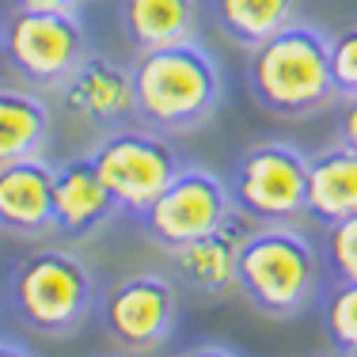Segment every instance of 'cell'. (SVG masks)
Here are the masks:
<instances>
[{
  "label": "cell",
  "instance_id": "obj_16",
  "mask_svg": "<svg viewBox=\"0 0 357 357\" xmlns=\"http://www.w3.org/2000/svg\"><path fill=\"white\" fill-rule=\"evenodd\" d=\"M50 103L35 91L0 88V164L38 156L50 141Z\"/></svg>",
  "mask_w": 357,
  "mask_h": 357
},
{
  "label": "cell",
  "instance_id": "obj_3",
  "mask_svg": "<svg viewBox=\"0 0 357 357\" xmlns=\"http://www.w3.org/2000/svg\"><path fill=\"white\" fill-rule=\"evenodd\" d=\"M323 262L316 243L293 225H255L240 243L236 289L259 316L296 319L319 293Z\"/></svg>",
  "mask_w": 357,
  "mask_h": 357
},
{
  "label": "cell",
  "instance_id": "obj_12",
  "mask_svg": "<svg viewBox=\"0 0 357 357\" xmlns=\"http://www.w3.org/2000/svg\"><path fill=\"white\" fill-rule=\"evenodd\" d=\"M0 228L27 240L54 232V167L42 152L0 164Z\"/></svg>",
  "mask_w": 357,
  "mask_h": 357
},
{
  "label": "cell",
  "instance_id": "obj_1",
  "mask_svg": "<svg viewBox=\"0 0 357 357\" xmlns=\"http://www.w3.org/2000/svg\"><path fill=\"white\" fill-rule=\"evenodd\" d=\"M133 114L156 133H190L217 114L225 99V73L202 42L141 50L130 65Z\"/></svg>",
  "mask_w": 357,
  "mask_h": 357
},
{
  "label": "cell",
  "instance_id": "obj_7",
  "mask_svg": "<svg viewBox=\"0 0 357 357\" xmlns=\"http://www.w3.org/2000/svg\"><path fill=\"white\" fill-rule=\"evenodd\" d=\"M91 164H96L99 178L107 183L110 198H114L118 213L137 220L149 202L167 186L183 160L175 156V149L164 141V133L156 130H137V126H118V130L99 133V141L91 144Z\"/></svg>",
  "mask_w": 357,
  "mask_h": 357
},
{
  "label": "cell",
  "instance_id": "obj_2",
  "mask_svg": "<svg viewBox=\"0 0 357 357\" xmlns=\"http://www.w3.org/2000/svg\"><path fill=\"white\" fill-rule=\"evenodd\" d=\"M251 99L274 118H312L338 99L331 80V35L316 23L289 20L282 31L251 46Z\"/></svg>",
  "mask_w": 357,
  "mask_h": 357
},
{
  "label": "cell",
  "instance_id": "obj_20",
  "mask_svg": "<svg viewBox=\"0 0 357 357\" xmlns=\"http://www.w3.org/2000/svg\"><path fill=\"white\" fill-rule=\"evenodd\" d=\"M331 80L338 99L357 96V27H342L331 38Z\"/></svg>",
  "mask_w": 357,
  "mask_h": 357
},
{
  "label": "cell",
  "instance_id": "obj_22",
  "mask_svg": "<svg viewBox=\"0 0 357 357\" xmlns=\"http://www.w3.org/2000/svg\"><path fill=\"white\" fill-rule=\"evenodd\" d=\"M12 8H23V12H76L80 0H12Z\"/></svg>",
  "mask_w": 357,
  "mask_h": 357
},
{
  "label": "cell",
  "instance_id": "obj_6",
  "mask_svg": "<svg viewBox=\"0 0 357 357\" xmlns=\"http://www.w3.org/2000/svg\"><path fill=\"white\" fill-rule=\"evenodd\" d=\"M0 50L8 69L27 88L57 91L69 73L88 57V31L76 12H23L12 8L0 27Z\"/></svg>",
  "mask_w": 357,
  "mask_h": 357
},
{
  "label": "cell",
  "instance_id": "obj_19",
  "mask_svg": "<svg viewBox=\"0 0 357 357\" xmlns=\"http://www.w3.org/2000/svg\"><path fill=\"white\" fill-rule=\"evenodd\" d=\"M323 259L338 282H357V209L327 225L323 236Z\"/></svg>",
  "mask_w": 357,
  "mask_h": 357
},
{
  "label": "cell",
  "instance_id": "obj_10",
  "mask_svg": "<svg viewBox=\"0 0 357 357\" xmlns=\"http://www.w3.org/2000/svg\"><path fill=\"white\" fill-rule=\"evenodd\" d=\"M61 96V107L69 110L73 118L88 122L91 130L107 133L126 126L133 114V76L130 65H118L110 57L88 54L80 65L69 73V80L57 88Z\"/></svg>",
  "mask_w": 357,
  "mask_h": 357
},
{
  "label": "cell",
  "instance_id": "obj_18",
  "mask_svg": "<svg viewBox=\"0 0 357 357\" xmlns=\"http://www.w3.org/2000/svg\"><path fill=\"white\" fill-rule=\"evenodd\" d=\"M323 335L335 354H357V282H338L323 301Z\"/></svg>",
  "mask_w": 357,
  "mask_h": 357
},
{
  "label": "cell",
  "instance_id": "obj_11",
  "mask_svg": "<svg viewBox=\"0 0 357 357\" xmlns=\"http://www.w3.org/2000/svg\"><path fill=\"white\" fill-rule=\"evenodd\" d=\"M251 232V220L243 213H228L213 232L198 236V240L183 243V248L167 251L172 255V270L186 289L202 296H225L236 285V259H240V243Z\"/></svg>",
  "mask_w": 357,
  "mask_h": 357
},
{
  "label": "cell",
  "instance_id": "obj_17",
  "mask_svg": "<svg viewBox=\"0 0 357 357\" xmlns=\"http://www.w3.org/2000/svg\"><path fill=\"white\" fill-rule=\"evenodd\" d=\"M209 15L228 42L251 50L296 20V0H209Z\"/></svg>",
  "mask_w": 357,
  "mask_h": 357
},
{
  "label": "cell",
  "instance_id": "obj_15",
  "mask_svg": "<svg viewBox=\"0 0 357 357\" xmlns=\"http://www.w3.org/2000/svg\"><path fill=\"white\" fill-rule=\"evenodd\" d=\"M118 27L133 54L194 38L198 0H118Z\"/></svg>",
  "mask_w": 357,
  "mask_h": 357
},
{
  "label": "cell",
  "instance_id": "obj_13",
  "mask_svg": "<svg viewBox=\"0 0 357 357\" xmlns=\"http://www.w3.org/2000/svg\"><path fill=\"white\" fill-rule=\"evenodd\" d=\"M114 213L118 206L88 152L54 167V232L84 240V236L99 232Z\"/></svg>",
  "mask_w": 357,
  "mask_h": 357
},
{
  "label": "cell",
  "instance_id": "obj_5",
  "mask_svg": "<svg viewBox=\"0 0 357 357\" xmlns=\"http://www.w3.org/2000/svg\"><path fill=\"white\" fill-rule=\"evenodd\" d=\"M308 156L293 141H255L240 152L228 178L232 209L251 225H293L304 217Z\"/></svg>",
  "mask_w": 357,
  "mask_h": 357
},
{
  "label": "cell",
  "instance_id": "obj_23",
  "mask_svg": "<svg viewBox=\"0 0 357 357\" xmlns=\"http://www.w3.org/2000/svg\"><path fill=\"white\" fill-rule=\"evenodd\" d=\"M0 350H15V346H0Z\"/></svg>",
  "mask_w": 357,
  "mask_h": 357
},
{
  "label": "cell",
  "instance_id": "obj_21",
  "mask_svg": "<svg viewBox=\"0 0 357 357\" xmlns=\"http://www.w3.org/2000/svg\"><path fill=\"white\" fill-rule=\"evenodd\" d=\"M338 141L357 149V96L342 99V114H338Z\"/></svg>",
  "mask_w": 357,
  "mask_h": 357
},
{
  "label": "cell",
  "instance_id": "obj_8",
  "mask_svg": "<svg viewBox=\"0 0 357 357\" xmlns=\"http://www.w3.org/2000/svg\"><path fill=\"white\" fill-rule=\"evenodd\" d=\"M232 213L228 183L209 167L183 164L167 178V186L149 202V209L137 217V225L149 232V240L164 251H175L213 228Z\"/></svg>",
  "mask_w": 357,
  "mask_h": 357
},
{
  "label": "cell",
  "instance_id": "obj_9",
  "mask_svg": "<svg viewBox=\"0 0 357 357\" xmlns=\"http://www.w3.org/2000/svg\"><path fill=\"white\" fill-rule=\"evenodd\" d=\"M107 338L126 354H152L175 335L178 296L160 274H130L99 301Z\"/></svg>",
  "mask_w": 357,
  "mask_h": 357
},
{
  "label": "cell",
  "instance_id": "obj_14",
  "mask_svg": "<svg viewBox=\"0 0 357 357\" xmlns=\"http://www.w3.org/2000/svg\"><path fill=\"white\" fill-rule=\"evenodd\" d=\"M357 209V149L335 141L308 156V194H304V217L316 225H335L338 217Z\"/></svg>",
  "mask_w": 357,
  "mask_h": 357
},
{
  "label": "cell",
  "instance_id": "obj_4",
  "mask_svg": "<svg viewBox=\"0 0 357 357\" xmlns=\"http://www.w3.org/2000/svg\"><path fill=\"white\" fill-rule=\"evenodd\" d=\"M8 301L27 331L42 338H69L91 319L99 293L80 255L65 248H38L15 262L8 278Z\"/></svg>",
  "mask_w": 357,
  "mask_h": 357
}]
</instances>
